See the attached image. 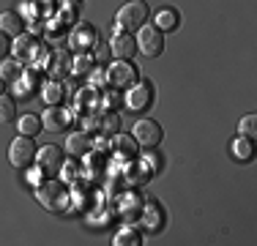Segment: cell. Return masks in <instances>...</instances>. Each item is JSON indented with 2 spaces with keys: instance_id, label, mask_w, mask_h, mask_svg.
I'll list each match as a JSON object with an SVG mask.
<instances>
[{
  "instance_id": "cell-22",
  "label": "cell",
  "mask_w": 257,
  "mask_h": 246,
  "mask_svg": "<svg viewBox=\"0 0 257 246\" xmlns=\"http://www.w3.org/2000/svg\"><path fill=\"white\" fill-rule=\"evenodd\" d=\"M71 69H74L77 74H90V69H93V58L85 52H79L74 60H71Z\"/></svg>"
},
{
  "instance_id": "cell-3",
  "label": "cell",
  "mask_w": 257,
  "mask_h": 246,
  "mask_svg": "<svg viewBox=\"0 0 257 246\" xmlns=\"http://www.w3.org/2000/svg\"><path fill=\"white\" fill-rule=\"evenodd\" d=\"M107 82L112 85V88H132L134 82H137V66L128 63V60H115V63L107 66Z\"/></svg>"
},
{
  "instance_id": "cell-27",
  "label": "cell",
  "mask_w": 257,
  "mask_h": 246,
  "mask_svg": "<svg viewBox=\"0 0 257 246\" xmlns=\"http://www.w3.org/2000/svg\"><path fill=\"white\" fill-rule=\"evenodd\" d=\"M118 148H120L123 156H134V153H137V145H134L128 137H118Z\"/></svg>"
},
{
  "instance_id": "cell-14",
  "label": "cell",
  "mask_w": 257,
  "mask_h": 246,
  "mask_svg": "<svg viewBox=\"0 0 257 246\" xmlns=\"http://www.w3.org/2000/svg\"><path fill=\"white\" fill-rule=\"evenodd\" d=\"M22 28H25V22H22L20 14H14V11H3L0 14V30L6 36H22Z\"/></svg>"
},
{
  "instance_id": "cell-16",
  "label": "cell",
  "mask_w": 257,
  "mask_h": 246,
  "mask_svg": "<svg viewBox=\"0 0 257 246\" xmlns=\"http://www.w3.org/2000/svg\"><path fill=\"white\" fill-rule=\"evenodd\" d=\"M11 49L17 52V58H25V60H33L36 52H39V44H36L33 39H28V36H22V39H17Z\"/></svg>"
},
{
  "instance_id": "cell-9",
  "label": "cell",
  "mask_w": 257,
  "mask_h": 246,
  "mask_svg": "<svg viewBox=\"0 0 257 246\" xmlns=\"http://www.w3.org/2000/svg\"><path fill=\"white\" fill-rule=\"evenodd\" d=\"M96 41H99V36H96V28L88 22H79L74 30H71L69 36V44L77 49V52H85V49L96 47Z\"/></svg>"
},
{
  "instance_id": "cell-21",
  "label": "cell",
  "mask_w": 257,
  "mask_h": 246,
  "mask_svg": "<svg viewBox=\"0 0 257 246\" xmlns=\"http://www.w3.org/2000/svg\"><path fill=\"white\" fill-rule=\"evenodd\" d=\"M41 98H44L50 107L60 104V98H63V88H60V82H47L44 88H41Z\"/></svg>"
},
{
  "instance_id": "cell-10",
  "label": "cell",
  "mask_w": 257,
  "mask_h": 246,
  "mask_svg": "<svg viewBox=\"0 0 257 246\" xmlns=\"http://www.w3.org/2000/svg\"><path fill=\"white\" fill-rule=\"evenodd\" d=\"M109 49H112V55L118 60H128L134 55V49H137V41L132 39V33L118 30V33L112 36V41H109Z\"/></svg>"
},
{
  "instance_id": "cell-28",
  "label": "cell",
  "mask_w": 257,
  "mask_h": 246,
  "mask_svg": "<svg viewBox=\"0 0 257 246\" xmlns=\"http://www.w3.org/2000/svg\"><path fill=\"white\" fill-rule=\"evenodd\" d=\"M93 60H99V63H107V60H109V47L96 41V58H93Z\"/></svg>"
},
{
  "instance_id": "cell-2",
  "label": "cell",
  "mask_w": 257,
  "mask_h": 246,
  "mask_svg": "<svg viewBox=\"0 0 257 246\" xmlns=\"http://www.w3.org/2000/svg\"><path fill=\"white\" fill-rule=\"evenodd\" d=\"M156 98V90H154V82H148V79H140V82H134L132 88H126V107L132 109V112H145V109L154 104Z\"/></svg>"
},
{
  "instance_id": "cell-20",
  "label": "cell",
  "mask_w": 257,
  "mask_h": 246,
  "mask_svg": "<svg viewBox=\"0 0 257 246\" xmlns=\"http://www.w3.org/2000/svg\"><path fill=\"white\" fill-rule=\"evenodd\" d=\"M11 120H17V104L11 96L0 93V123H11Z\"/></svg>"
},
{
  "instance_id": "cell-18",
  "label": "cell",
  "mask_w": 257,
  "mask_h": 246,
  "mask_svg": "<svg viewBox=\"0 0 257 246\" xmlns=\"http://www.w3.org/2000/svg\"><path fill=\"white\" fill-rule=\"evenodd\" d=\"M17 129H20L25 137H36V134L41 132V118L39 115H22V118L17 120Z\"/></svg>"
},
{
  "instance_id": "cell-31",
  "label": "cell",
  "mask_w": 257,
  "mask_h": 246,
  "mask_svg": "<svg viewBox=\"0 0 257 246\" xmlns=\"http://www.w3.org/2000/svg\"><path fill=\"white\" fill-rule=\"evenodd\" d=\"M77 3H79V0H77Z\"/></svg>"
},
{
  "instance_id": "cell-4",
  "label": "cell",
  "mask_w": 257,
  "mask_h": 246,
  "mask_svg": "<svg viewBox=\"0 0 257 246\" xmlns=\"http://www.w3.org/2000/svg\"><path fill=\"white\" fill-rule=\"evenodd\" d=\"M39 202L44 208H50V211H66L69 208V192H66L63 183H44V186H39Z\"/></svg>"
},
{
  "instance_id": "cell-30",
  "label": "cell",
  "mask_w": 257,
  "mask_h": 246,
  "mask_svg": "<svg viewBox=\"0 0 257 246\" xmlns=\"http://www.w3.org/2000/svg\"><path fill=\"white\" fill-rule=\"evenodd\" d=\"M0 93H3V79H0Z\"/></svg>"
},
{
  "instance_id": "cell-11",
  "label": "cell",
  "mask_w": 257,
  "mask_h": 246,
  "mask_svg": "<svg viewBox=\"0 0 257 246\" xmlns=\"http://www.w3.org/2000/svg\"><path fill=\"white\" fill-rule=\"evenodd\" d=\"M71 115L66 112V109H60L58 104L50 109H44V120H41V126L47 129V132H66V126H69Z\"/></svg>"
},
{
  "instance_id": "cell-25",
  "label": "cell",
  "mask_w": 257,
  "mask_h": 246,
  "mask_svg": "<svg viewBox=\"0 0 257 246\" xmlns=\"http://www.w3.org/2000/svg\"><path fill=\"white\" fill-rule=\"evenodd\" d=\"M118 126H120L118 115H107V118L101 120V129H99V132H104V134H115V132H118Z\"/></svg>"
},
{
  "instance_id": "cell-6",
  "label": "cell",
  "mask_w": 257,
  "mask_h": 246,
  "mask_svg": "<svg viewBox=\"0 0 257 246\" xmlns=\"http://www.w3.org/2000/svg\"><path fill=\"white\" fill-rule=\"evenodd\" d=\"M36 151H39V148L33 145V137L20 134L9 148V162L14 164V167H28V164L36 159Z\"/></svg>"
},
{
  "instance_id": "cell-23",
  "label": "cell",
  "mask_w": 257,
  "mask_h": 246,
  "mask_svg": "<svg viewBox=\"0 0 257 246\" xmlns=\"http://www.w3.org/2000/svg\"><path fill=\"white\" fill-rule=\"evenodd\" d=\"M254 129H257V118L254 115H246V118H241V123H238V132H241V137H249L252 140L254 137Z\"/></svg>"
},
{
  "instance_id": "cell-13",
  "label": "cell",
  "mask_w": 257,
  "mask_h": 246,
  "mask_svg": "<svg viewBox=\"0 0 257 246\" xmlns=\"http://www.w3.org/2000/svg\"><path fill=\"white\" fill-rule=\"evenodd\" d=\"M66 148H69V153H74V156H88L90 153V137L85 132H71L69 140H66Z\"/></svg>"
},
{
  "instance_id": "cell-5",
  "label": "cell",
  "mask_w": 257,
  "mask_h": 246,
  "mask_svg": "<svg viewBox=\"0 0 257 246\" xmlns=\"http://www.w3.org/2000/svg\"><path fill=\"white\" fill-rule=\"evenodd\" d=\"M134 41H137L140 52L148 55V58H156V55H162V49H164V36H162V30H159L156 25H143Z\"/></svg>"
},
{
  "instance_id": "cell-29",
  "label": "cell",
  "mask_w": 257,
  "mask_h": 246,
  "mask_svg": "<svg viewBox=\"0 0 257 246\" xmlns=\"http://www.w3.org/2000/svg\"><path fill=\"white\" fill-rule=\"evenodd\" d=\"M9 49H11V44H9V36H6L3 30H0V58H3V55L9 52Z\"/></svg>"
},
{
  "instance_id": "cell-17",
  "label": "cell",
  "mask_w": 257,
  "mask_h": 246,
  "mask_svg": "<svg viewBox=\"0 0 257 246\" xmlns=\"http://www.w3.org/2000/svg\"><path fill=\"white\" fill-rule=\"evenodd\" d=\"M232 156L238 159V162H249V159L254 156V145L249 137H238L235 143H232Z\"/></svg>"
},
{
  "instance_id": "cell-24",
  "label": "cell",
  "mask_w": 257,
  "mask_h": 246,
  "mask_svg": "<svg viewBox=\"0 0 257 246\" xmlns=\"http://www.w3.org/2000/svg\"><path fill=\"white\" fill-rule=\"evenodd\" d=\"M115 243H118V246H137L140 243V235L126 227V230H120L118 235H115Z\"/></svg>"
},
{
  "instance_id": "cell-8",
  "label": "cell",
  "mask_w": 257,
  "mask_h": 246,
  "mask_svg": "<svg viewBox=\"0 0 257 246\" xmlns=\"http://www.w3.org/2000/svg\"><path fill=\"white\" fill-rule=\"evenodd\" d=\"M36 159H39L41 172H47V175H55V172H60V167H63V153H60L58 145L39 148V151H36Z\"/></svg>"
},
{
  "instance_id": "cell-7",
  "label": "cell",
  "mask_w": 257,
  "mask_h": 246,
  "mask_svg": "<svg viewBox=\"0 0 257 246\" xmlns=\"http://www.w3.org/2000/svg\"><path fill=\"white\" fill-rule=\"evenodd\" d=\"M132 134H134V143H140L143 148H154V145L162 143V126H159L156 120H148V118L134 123Z\"/></svg>"
},
{
  "instance_id": "cell-15",
  "label": "cell",
  "mask_w": 257,
  "mask_h": 246,
  "mask_svg": "<svg viewBox=\"0 0 257 246\" xmlns=\"http://www.w3.org/2000/svg\"><path fill=\"white\" fill-rule=\"evenodd\" d=\"M154 25L162 30V33H164V30H175V28H178V11H175V9H159Z\"/></svg>"
},
{
  "instance_id": "cell-19",
  "label": "cell",
  "mask_w": 257,
  "mask_h": 246,
  "mask_svg": "<svg viewBox=\"0 0 257 246\" xmlns=\"http://www.w3.org/2000/svg\"><path fill=\"white\" fill-rule=\"evenodd\" d=\"M143 224L148 227V230H159V227H162V211H159V205H156V202H148V205H145Z\"/></svg>"
},
{
  "instance_id": "cell-1",
  "label": "cell",
  "mask_w": 257,
  "mask_h": 246,
  "mask_svg": "<svg viewBox=\"0 0 257 246\" xmlns=\"http://www.w3.org/2000/svg\"><path fill=\"white\" fill-rule=\"evenodd\" d=\"M148 3L145 0H128L126 6H120L118 9V17H115V25H118V30H140L145 22H148Z\"/></svg>"
},
{
  "instance_id": "cell-12",
  "label": "cell",
  "mask_w": 257,
  "mask_h": 246,
  "mask_svg": "<svg viewBox=\"0 0 257 246\" xmlns=\"http://www.w3.org/2000/svg\"><path fill=\"white\" fill-rule=\"evenodd\" d=\"M50 74L55 79H60V77H66V74L71 71V58H69V52L66 49H55V52L50 55Z\"/></svg>"
},
{
  "instance_id": "cell-26",
  "label": "cell",
  "mask_w": 257,
  "mask_h": 246,
  "mask_svg": "<svg viewBox=\"0 0 257 246\" xmlns=\"http://www.w3.org/2000/svg\"><path fill=\"white\" fill-rule=\"evenodd\" d=\"M0 77H3V79H17V77H20V63H14V60L3 63V69H0Z\"/></svg>"
}]
</instances>
